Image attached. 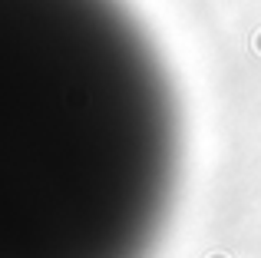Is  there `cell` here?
<instances>
[{
    "instance_id": "1",
    "label": "cell",
    "mask_w": 261,
    "mask_h": 258,
    "mask_svg": "<svg viewBox=\"0 0 261 258\" xmlns=\"http://www.w3.org/2000/svg\"><path fill=\"white\" fill-rule=\"evenodd\" d=\"M178 169L172 83L122 0H0V258H149Z\"/></svg>"
}]
</instances>
